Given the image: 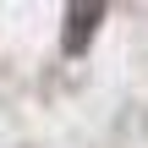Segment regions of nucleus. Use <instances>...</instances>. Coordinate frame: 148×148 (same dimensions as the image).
<instances>
[{
  "label": "nucleus",
  "instance_id": "obj_1",
  "mask_svg": "<svg viewBox=\"0 0 148 148\" xmlns=\"http://www.w3.org/2000/svg\"><path fill=\"white\" fill-rule=\"evenodd\" d=\"M66 22H71V27H66V49H82L88 33H93V22H99V5H77Z\"/></svg>",
  "mask_w": 148,
  "mask_h": 148
}]
</instances>
